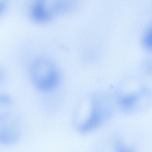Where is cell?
Instances as JSON below:
<instances>
[{"instance_id": "1", "label": "cell", "mask_w": 152, "mask_h": 152, "mask_svg": "<svg viewBox=\"0 0 152 152\" xmlns=\"http://www.w3.org/2000/svg\"><path fill=\"white\" fill-rule=\"evenodd\" d=\"M30 75L34 86L42 91L53 89L59 81L56 66L50 60L45 58H39L34 62L30 68Z\"/></svg>"}, {"instance_id": "2", "label": "cell", "mask_w": 152, "mask_h": 152, "mask_svg": "<svg viewBox=\"0 0 152 152\" xmlns=\"http://www.w3.org/2000/svg\"><path fill=\"white\" fill-rule=\"evenodd\" d=\"M91 110L87 118L79 126L78 129L84 133L90 131L100 125L109 117L110 110L105 102L96 99L92 101Z\"/></svg>"}, {"instance_id": "3", "label": "cell", "mask_w": 152, "mask_h": 152, "mask_svg": "<svg viewBox=\"0 0 152 152\" xmlns=\"http://www.w3.org/2000/svg\"><path fill=\"white\" fill-rule=\"evenodd\" d=\"M21 130L20 126L16 121L0 116V143L12 145L20 138Z\"/></svg>"}, {"instance_id": "4", "label": "cell", "mask_w": 152, "mask_h": 152, "mask_svg": "<svg viewBox=\"0 0 152 152\" xmlns=\"http://www.w3.org/2000/svg\"><path fill=\"white\" fill-rule=\"evenodd\" d=\"M31 14L33 18L39 22H44L50 19L53 15L49 6L44 1L38 0L32 5Z\"/></svg>"}, {"instance_id": "5", "label": "cell", "mask_w": 152, "mask_h": 152, "mask_svg": "<svg viewBox=\"0 0 152 152\" xmlns=\"http://www.w3.org/2000/svg\"><path fill=\"white\" fill-rule=\"evenodd\" d=\"M139 97V94H135L123 96L120 99L121 107L125 110H131L137 104Z\"/></svg>"}, {"instance_id": "6", "label": "cell", "mask_w": 152, "mask_h": 152, "mask_svg": "<svg viewBox=\"0 0 152 152\" xmlns=\"http://www.w3.org/2000/svg\"><path fill=\"white\" fill-rule=\"evenodd\" d=\"M151 28L148 30L145 34L143 39V43L145 47L150 50L151 48Z\"/></svg>"}, {"instance_id": "7", "label": "cell", "mask_w": 152, "mask_h": 152, "mask_svg": "<svg viewBox=\"0 0 152 152\" xmlns=\"http://www.w3.org/2000/svg\"><path fill=\"white\" fill-rule=\"evenodd\" d=\"M10 97L5 95H0V104L9 103L10 102Z\"/></svg>"}, {"instance_id": "8", "label": "cell", "mask_w": 152, "mask_h": 152, "mask_svg": "<svg viewBox=\"0 0 152 152\" xmlns=\"http://www.w3.org/2000/svg\"><path fill=\"white\" fill-rule=\"evenodd\" d=\"M5 6V3L3 1H0V13L4 10Z\"/></svg>"}, {"instance_id": "9", "label": "cell", "mask_w": 152, "mask_h": 152, "mask_svg": "<svg viewBox=\"0 0 152 152\" xmlns=\"http://www.w3.org/2000/svg\"><path fill=\"white\" fill-rule=\"evenodd\" d=\"M118 152H131L130 150L124 149L123 148H119L118 149Z\"/></svg>"}, {"instance_id": "10", "label": "cell", "mask_w": 152, "mask_h": 152, "mask_svg": "<svg viewBox=\"0 0 152 152\" xmlns=\"http://www.w3.org/2000/svg\"><path fill=\"white\" fill-rule=\"evenodd\" d=\"M3 77V74L0 72V83L2 81Z\"/></svg>"}]
</instances>
